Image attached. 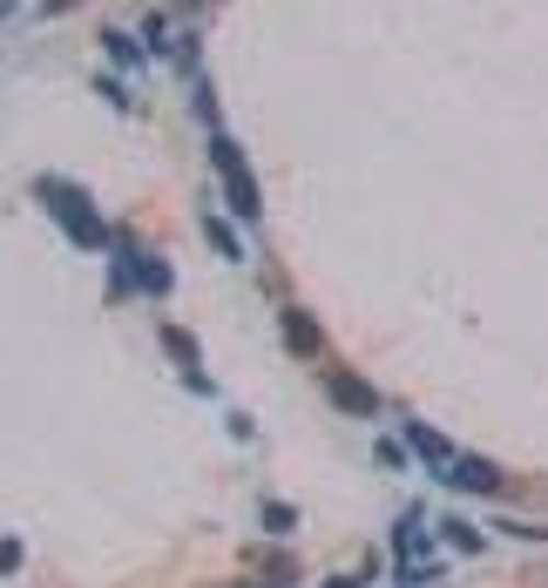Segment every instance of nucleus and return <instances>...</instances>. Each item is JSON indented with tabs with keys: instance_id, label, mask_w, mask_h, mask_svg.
<instances>
[{
	"instance_id": "f257e3e1",
	"label": "nucleus",
	"mask_w": 548,
	"mask_h": 588,
	"mask_svg": "<svg viewBox=\"0 0 548 588\" xmlns=\"http://www.w3.org/2000/svg\"><path fill=\"white\" fill-rule=\"evenodd\" d=\"M42 196L55 204V223H61V230H68V238L82 244V251H102V244H109V223L89 210V196L75 189V183H55V176H48V183H42Z\"/></svg>"
},
{
	"instance_id": "f03ea898",
	"label": "nucleus",
	"mask_w": 548,
	"mask_h": 588,
	"mask_svg": "<svg viewBox=\"0 0 548 588\" xmlns=\"http://www.w3.org/2000/svg\"><path fill=\"white\" fill-rule=\"evenodd\" d=\"M210 163H217V183H224V196H230V210H238L244 223L264 217V204H258V176H251V163H244V149L230 142V136H217Z\"/></svg>"
},
{
	"instance_id": "7ed1b4c3",
	"label": "nucleus",
	"mask_w": 548,
	"mask_h": 588,
	"mask_svg": "<svg viewBox=\"0 0 548 588\" xmlns=\"http://www.w3.org/2000/svg\"><path fill=\"white\" fill-rule=\"evenodd\" d=\"M115 285H136V291H149V298H163L176 278H170V264L163 257H149V251H123V264H115Z\"/></svg>"
},
{
	"instance_id": "20e7f679",
	"label": "nucleus",
	"mask_w": 548,
	"mask_h": 588,
	"mask_svg": "<svg viewBox=\"0 0 548 588\" xmlns=\"http://www.w3.org/2000/svg\"><path fill=\"white\" fill-rule=\"evenodd\" d=\"M326 392H332V406H339V413H359V419H373V413H379V392H373L359 372H332V379H326Z\"/></svg>"
},
{
	"instance_id": "39448f33",
	"label": "nucleus",
	"mask_w": 548,
	"mask_h": 588,
	"mask_svg": "<svg viewBox=\"0 0 548 588\" xmlns=\"http://www.w3.org/2000/svg\"><path fill=\"white\" fill-rule=\"evenodd\" d=\"M447 487H460V494H501V466H494V460H475V453H460V460L447 466Z\"/></svg>"
},
{
	"instance_id": "423d86ee",
	"label": "nucleus",
	"mask_w": 548,
	"mask_h": 588,
	"mask_svg": "<svg viewBox=\"0 0 548 588\" xmlns=\"http://www.w3.org/2000/svg\"><path fill=\"white\" fill-rule=\"evenodd\" d=\"M278 332H285V351H298V359H311V351H319L326 338H319V325H311V311H278Z\"/></svg>"
},
{
	"instance_id": "0eeeda50",
	"label": "nucleus",
	"mask_w": 548,
	"mask_h": 588,
	"mask_svg": "<svg viewBox=\"0 0 548 588\" xmlns=\"http://www.w3.org/2000/svg\"><path fill=\"white\" fill-rule=\"evenodd\" d=\"M407 440H413V447H420V460H426V466H434V474L447 481V466H454L460 453H454V447H447V440L434 434V426H407Z\"/></svg>"
},
{
	"instance_id": "6e6552de",
	"label": "nucleus",
	"mask_w": 548,
	"mask_h": 588,
	"mask_svg": "<svg viewBox=\"0 0 548 588\" xmlns=\"http://www.w3.org/2000/svg\"><path fill=\"white\" fill-rule=\"evenodd\" d=\"M204 238H210V244H217V251H224L230 264H238V257H244V251H238V238H230V223H217V217L204 223Z\"/></svg>"
},
{
	"instance_id": "1a4fd4ad",
	"label": "nucleus",
	"mask_w": 548,
	"mask_h": 588,
	"mask_svg": "<svg viewBox=\"0 0 548 588\" xmlns=\"http://www.w3.org/2000/svg\"><path fill=\"white\" fill-rule=\"evenodd\" d=\"M441 534H447V541L460 547V555H481V534H475V528H467V521H447Z\"/></svg>"
},
{
	"instance_id": "9d476101",
	"label": "nucleus",
	"mask_w": 548,
	"mask_h": 588,
	"mask_svg": "<svg viewBox=\"0 0 548 588\" xmlns=\"http://www.w3.org/2000/svg\"><path fill=\"white\" fill-rule=\"evenodd\" d=\"M264 528H271V534H292V528H298V515H292V507H278V500H271V507H264Z\"/></svg>"
},
{
	"instance_id": "9b49d317",
	"label": "nucleus",
	"mask_w": 548,
	"mask_h": 588,
	"mask_svg": "<svg viewBox=\"0 0 548 588\" xmlns=\"http://www.w3.org/2000/svg\"><path fill=\"white\" fill-rule=\"evenodd\" d=\"M21 568V541H0V575H14Z\"/></svg>"
},
{
	"instance_id": "f8f14e48",
	"label": "nucleus",
	"mask_w": 548,
	"mask_h": 588,
	"mask_svg": "<svg viewBox=\"0 0 548 588\" xmlns=\"http://www.w3.org/2000/svg\"><path fill=\"white\" fill-rule=\"evenodd\" d=\"M326 588H359V575H332V581H326Z\"/></svg>"
},
{
	"instance_id": "ddd939ff",
	"label": "nucleus",
	"mask_w": 548,
	"mask_h": 588,
	"mask_svg": "<svg viewBox=\"0 0 548 588\" xmlns=\"http://www.w3.org/2000/svg\"><path fill=\"white\" fill-rule=\"evenodd\" d=\"M0 14H14V0H0Z\"/></svg>"
}]
</instances>
